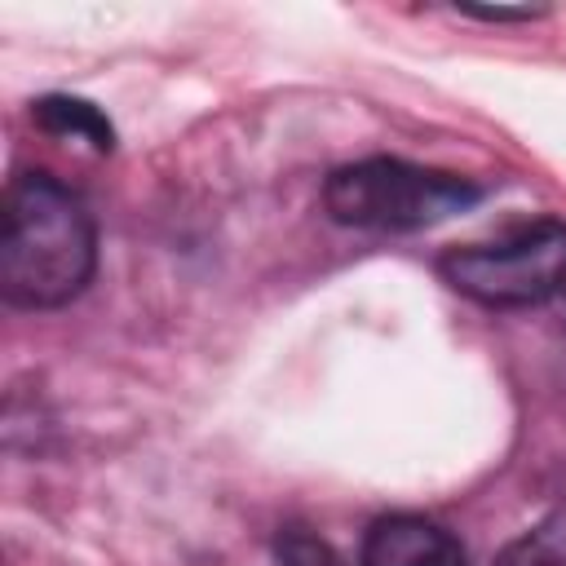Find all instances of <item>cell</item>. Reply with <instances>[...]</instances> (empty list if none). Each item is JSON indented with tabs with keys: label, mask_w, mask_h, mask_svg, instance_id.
Listing matches in <instances>:
<instances>
[{
	"label": "cell",
	"mask_w": 566,
	"mask_h": 566,
	"mask_svg": "<svg viewBox=\"0 0 566 566\" xmlns=\"http://www.w3.org/2000/svg\"><path fill=\"white\" fill-rule=\"evenodd\" d=\"M274 557H279V566H340L336 548L323 535H314L310 526H283L274 539Z\"/></svg>",
	"instance_id": "cell-7"
},
{
	"label": "cell",
	"mask_w": 566,
	"mask_h": 566,
	"mask_svg": "<svg viewBox=\"0 0 566 566\" xmlns=\"http://www.w3.org/2000/svg\"><path fill=\"white\" fill-rule=\"evenodd\" d=\"M491 566H566V513L539 517L531 531L509 539Z\"/></svg>",
	"instance_id": "cell-6"
},
{
	"label": "cell",
	"mask_w": 566,
	"mask_h": 566,
	"mask_svg": "<svg viewBox=\"0 0 566 566\" xmlns=\"http://www.w3.org/2000/svg\"><path fill=\"white\" fill-rule=\"evenodd\" d=\"M460 13H469V18H482V22H531V18H539L544 9H460Z\"/></svg>",
	"instance_id": "cell-8"
},
{
	"label": "cell",
	"mask_w": 566,
	"mask_h": 566,
	"mask_svg": "<svg viewBox=\"0 0 566 566\" xmlns=\"http://www.w3.org/2000/svg\"><path fill=\"white\" fill-rule=\"evenodd\" d=\"M97 270L88 203L44 168L18 172L0 208V296L18 310L75 301Z\"/></svg>",
	"instance_id": "cell-1"
},
{
	"label": "cell",
	"mask_w": 566,
	"mask_h": 566,
	"mask_svg": "<svg viewBox=\"0 0 566 566\" xmlns=\"http://www.w3.org/2000/svg\"><path fill=\"white\" fill-rule=\"evenodd\" d=\"M358 566H469V557L447 526L420 513H389L367 526Z\"/></svg>",
	"instance_id": "cell-4"
},
{
	"label": "cell",
	"mask_w": 566,
	"mask_h": 566,
	"mask_svg": "<svg viewBox=\"0 0 566 566\" xmlns=\"http://www.w3.org/2000/svg\"><path fill=\"white\" fill-rule=\"evenodd\" d=\"M438 274L469 301L491 310L544 305L566 287V226L544 217L495 243H464L438 256Z\"/></svg>",
	"instance_id": "cell-3"
},
{
	"label": "cell",
	"mask_w": 566,
	"mask_h": 566,
	"mask_svg": "<svg viewBox=\"0 0 566 566\" xmlns=\"http://www.w3.org/2000/svg\"><path fill=\"white\" fill-rule=\"evenodd\" d=\"M31 119H35L44 133H53V137H80V142H88L97 155H106V150L115 146L111 119H106L93 102L71 97V93H49V97H40V102L31 106Z\"/></svg>",
	"instance_id": "cell-5"
},
{
	"label": "cell",
	"mask_w": 566,
	"mask_h": 566,
	"mask_svg": "<svg viewBox=\"0 0 566 566\" xmlns=\"http://www.w3.org/2000/svg\"><path fill=\"white\" fill-rule=\"evenodd\" d=\"M482 199V186L442 172V168H420L407 159H358L340 164L323 181V208L336 226L349 230H380V234H407V230H429Z\"/></svg>",
	"instance_id": "cell-2"
}]
</instances>
